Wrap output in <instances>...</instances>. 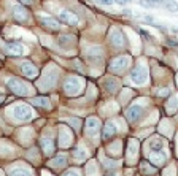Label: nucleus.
I'll return each instance as SVG.
<instances>
[{
    "instance_id": "1",
    "label": "nucleus",
    "mask_w": 178,
    "mask_h": 176,
    "mask_svg": "<svg viewBox=\"0 0 178 176\" xmlns=\"http://www.w3.org/2000/svg\"><path fill=\"white\" fill-rule=\"evenodd\" d=\"M81 80L80 78H68L64 84V91L68 95H78L81 92Z\"/></svg>"
},
{
    "instance_id": "2",
    "label": "nucleus",
    "mask_w": 178,
    "mask_h": 176,
    "mask_svg": "<svg viewBox=\"0 0 178 176\" xmlns=\"http://www.w3.org/2000/svg\"><path fill=\"white\" fill-rule=\"evenodd\" d=\"M131 80L135 83V84H145L146 80H148V70L143 67V65H138L132 70L131 73Z\"/></svg>"
},
{
    "instance_id": "3",
    "label": "nucleus",
    "mask_w": 178,
    "mask_h": 176,
    "mask_svg": "<svg viewBox=\"0 0 178 176\" xmlns=\"http://www.w3.org/2000/svg\"><path fill=\"white\" fill-rule=\"evenodd\" d=\"M13 116L18 121H27V119L32 117V110L27 105H16L13 108Z\"/></svg>"
},
{
    "instance_id": "4",
    "label": "nucleus",
    "mask_w": 178,
    "mask_h": 176,
    "mask_svg": "<svg viewBox=\"0 0 178 176\" xmlns=\"http://www.w3.org/2000/svg\"><path fill=\"white\" fill-rule=\"evenodd\" d=\"M8 89L16 94V95H25L27 94V89H25V86L22 84V81H19L18 78H11L8 81Z\"/></svg>"
},
{
    "instance_id": "5",
    "label": "nucleus",
    "mask_w": 178,
    "mask_h": 176,
    "mask_svg": "<svg viewBox=\"0 0 178 176\" xmlns=\"http://www.w3.org/2000/svg\"><path fill=\"white\" fill-rule=\"evenodd\" d=\"M59 19L64 24H68V26H76V24H78V16L72 11H67V10L59 11Z\"/></svg>"
},
{
    "instance_id": "6",
    "label": "nucleus",
    "mask_w": 178,
    "mask_h": 176,
    "mask_svg": "<svg viewBox=\"0 0 178 176\" xmlns=\"http://www.w3.org/2000/svg\"><path fill=\"white\" fill-rule=\"evenodd\" d=\"M11 14L19 22H24V21L29 19V14H27V11H25V8L22 5H13L11 7Z\"/></svg>"
},
{
    "instance_id": "7",
    "label": "nucleus",
    "mask_w": 178,
    "mask_h": 176,
    "mask_svg": "<svg viewBox=\"0 0 178 176\" xmlns=\"http://www.w3.org/2000/svg\"><path fill=\"white\" fill-rule=\"evenodd\" d=\"M38 19H40V22L43 24V26H46V27H49V29H53V30H57V29L61 27L59 21L54 19V18H51V16H43V14H40Z\"/></svg>"
},
{
    "instance_id": "8",
    "label": "nucleus",
    "mask_w": 178,
    "mask_h": 176,
    "mask_svg": "<svg viewBox=\"0 0 178 176\" xmlns=\"http://www.w3.org/2000/svg\"><path fill=\"white\" fill-rule=\"evenodd\" d=\"M142 113H143V108L138 106V105H134V106H131L129 110L126 111V117H127V121L134 122V121H137L142 116Z\"/></svg>"
},
{
    "instance_id": "9",
    "label": "nucleus",
    "mask_w": 178,
    "mask_h": 176,
    "mask_svg": "<svg viewBox=\"0 0 178 176\" xmlns=\"http://www.w3.org/2000/svg\"><path fill=\"white\" fill-rule=\"evenodd\" d=\"M127 64H129V59L127 57H118V59H115L110 64V70L111 71H121V70H124L127 67Z\"/></svg>"
},
{
    "instance_id": "10",
    "label": "nucleus",
    "mask_w": 178,
    "mask_h": 176,
    "mask_svg": "<svg viewBox=\"0 0 178 176\" xmlns=\"http://www.w3.org/2000/svg\"><path fill=\"white\" fill-rule=\"evenodd\" d=\"M21 70H22V73L25 75V78H29V80H32V78L37 76V68H35L30 62H24L22 67H21Z\"/></svg>"
},
{
    "instance_id": "11",
    "label": "nucleus",
    "mask_w": 178,
    "mask_h": 176,
    "mask_svg": "<svg viewBox=\"0 0 178 176\" xmlns=\"http://www.w3.org/2000/svg\"><path fill=\"white\" fill-rule=\"evenodd\" d=\"M110 35H111V43H113L115 46L121 48V46L124 44V37H122V32H121L119 29H113Z\"/></svg>"
},
{
    "instance_id": "12",
    "label": "nucleus",
    "mask_w": 178,
    "mask_h": 176,
    "mask_svg": "<svg viewBox=\"0 0 178 176\" xmlns=\"http://www.w3.org/2000/svg\"><path fill=\"white\" fill-rule=\"evenodd\" d=\"M97 130H99V121H97L95 117H91V119H88L86 133L92 137V135H95V133H97Z\"/></svg>"
},
{
    "instance_id": "13",
    "label": "nucleus",
    "mask_w": 178,
    "mask_h": 176,
    "mask_svg": "<svg viewBox=\"0 0 178 176\" xmlns=\"http://www.w3.org/2000/svg\"><path fill=\"white\" fill-rule=\"evenodd\" d=\"M7 53L10 56H21L22 54V46L19 43H10L7 46Z\"/></svg>"
},
{
    "instance_id": "14",
    "label": "nucleus",
    "mask_w": 178,
    "mask_h": 176,
    "mask_svg": "<svg viewBox=\"0 0 178 176\" xmlns=\"http://www.w3.org/2000/svg\"><path fill=\"white\" fill-rule=\"evenodd\" d=\"M116 133V127H115V124H107L105 125V130H104V137L105 138H110L111 135Z\"/></svg>"
},
{
    "instance_id": "15",
    "label": "nucleus",
    "mask_w": 178,
    "mask_h": 176,
    "mask_svg": "<svg viewBox=\"0 0 178 176\" xmlns=\"http://www.w3.org/2000/svg\"><path fill=\"white\" fill-rule=\"evenodd\" d=\"M10 176H30V173L24 168H14L10 171Z\"/></svg>"
},
{
    "instance_id": "16",
    "label": "nucleus",
    "mask_w": 178,
    "mask_h": 176,
    "mask_svg": "<svg viewBox=\"0 0 178 176\" xmlns=\"http://www.w3.org/2000/svg\"><path fill=\"white\" fill-rule=\"evenodd\" d=\"M32 103L37 105V106H45V108H46V106H49V100L40 97V98H34V100H32Z\"/></svg>"
},
{
    "instance_id": "17",
    "label": "nucleus",
    "mask_w": 178,
    "mask_h": 176,
    "mask_svg": "<svg viewBox=\"0 0 178 176\" xmlns=\"http://www.w3.org/2000/svg\"><path fill=\"white\" fill-rule=\"evenodd\" d=\"M138 3H140L143 8H153V7H156L154 3L151 2V0H138Z\"/></svg>"
},
{
    "instance_id": "18",
    "label": "nucleus",
    "mask_w": 178,
    "mask_h": 176,
    "mask_svg": "<svg viewBox=\"0 0 178 176\" xmlns=\"http://www.w3.org/2000/svg\"><path fill=\"white\" fill-rule=\"evenodd\" d=\"M99 3L108 7V5H113V3H115V0H99Z\"/></svg>"
},
{
    "instance_id": "19",
    "label": "nucleus",
    "mask_w": 178,
    "mask_h": 176,
    "mask_svg": "<svg viewBox=\"0 0 178 176\" xmlns=\"http://www.w3.org/2000/svg\"><path fill=\"white\" fill-rule=\"evenodd\" d=\"M59 41H61V44H67V43H70V41H72V37H70V35H67V37L61 38Z\"/></svg>"
},
{
    "instance_id": "20",
    "label": "nucleus",
    "mask_w": 178,
    "mask_h": 176,
    "mask_svg": "<svg viewBox=\"0 0 178 176\" xmlns=\"http://www.w3.org/2000/svg\"><path fill=\"white\" fill-rule=\"evenodd\" d=\"M61 163H62V165L65 163V156H62V157H57V159L54 160V165H61Z\"/></svg>"
},
{
    "instance_id": "21",
    "label": "nucleus",
    "mask_w": 178,
    "mask_h": 176,
    "mask_svg": "<svg viewBox=\"0 0 178 176\" xmlns=\"http://www.w3.org/2000/svg\"><path fill=\"white\" fill-rule=\"evenodd\" d=\"M129 2H131V0H115V3H118V5H126Z\"/></svg>"
},
{
    "instance_id": "22",
    "label": "nucleus",
    "mask_w": 178,
    "mask_h": 176,
    "mask_svg": "<svg viewBox=\"0 0 178 176\" xmlns=\"http://www.w3.org/2000/svg\"><path fill=\"white\" fill-rule=\"evenodd\" d=\"M21 2H22L24 5H30V3H32V0H21Z\"/></svg>"
},
{
    "instance_id": "23",
    "label": "nucleus",
    "mask_w": 178,
    "mask_h": 176,
    "mask_svg": "<svg viewBox=\"0 0 178 176\" xmlns=\"http://www.w3.org/2000/svg\"><path fill=\"white\" fill-rule=\"evenodd\" d=\"M159 95H169V91H167V89H164V91H161V92H159Z\"/></svg>"
},
{
    "instance_id": "24",
    "label": "nucleus",
    "mask_w": 178,
    "mask_h": 176,
    "mask_svg": "<svg viewBox=\"0 0 178 176\" xmlns=\"http://www.w3.org/2000/svg\"><path fill=\"white\" fill-rule=\"evenodd\" d=\"M124 14L126 16H131V10H124Z\"/></svg>"
},
{
    "instance_id": "25",
    "label": "nucleus",
    "mask_w": 178,
    "mask_h": 176,
    "mask_svg": "<svg viewBox=\"0 0 178 176\" xmlns=\"http://www.w3.org/2000/svg\"><path fill=\"white\" fill-rule=\"evenodd\" d=\"M64 176H78V174H73V173H65Z\"/></svg>"
},
{
    "instance_id": "26",
    "label": "nucleus",
    "mask_w": 178,
    "mask_h": 176,
    "mask_svg": "<svg viewBox=\"0 0 178 176\" xmlns=\"http://www.w3.org/2000/svg\"><path fill=\"white\" fill-rule=\"evenodd\" d=\"M3 100H5V97H3V95H0V103H3Z\"/></svg>"
}]
</instances>
